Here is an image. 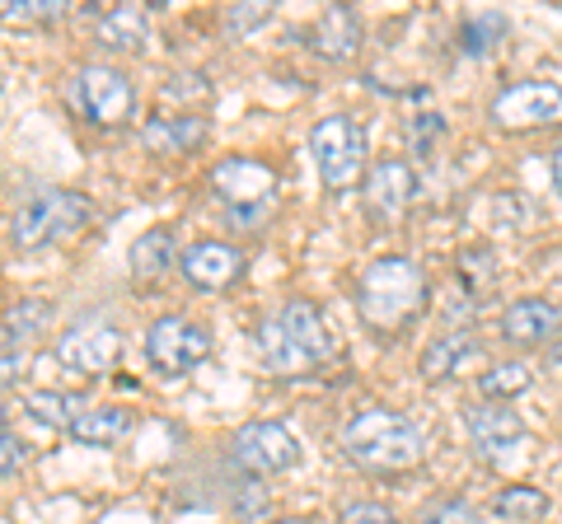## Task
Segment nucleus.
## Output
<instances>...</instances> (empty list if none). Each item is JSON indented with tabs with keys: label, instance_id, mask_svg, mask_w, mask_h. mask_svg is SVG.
<instances>
[{
	"label": "nucleus",
	"instance_id": "obj_35",
	"mask_svg": "<svg viewBox=\"0 0 562 524\" xmlns=\"http://www.w3.org/2000/svg\"><path fill=\"white\" fill-rule=\"evenodd\" d=\"M272 524H310V520H272Z\"/></svg>",
	"mask_w": 562,
	"mask_h": 524
},
{
	"label": "nucleus",
	"instance_id": "obj_11",
	"mask_svg": "<svg viewBox=\"0 0 562 524\" xmlns=\"http://www.w3.org/2000/svg\"><path fill=\"white\" fill-rule=\"evenodd\" d=\"M117 352H122V333L113 323H103V319H80L57 338V361L66 365V371H76V375L109 371V365L117 361Z\"/></svg>",
	"mask_w": 562,
	"mask_h": 524
},
{
	"label": "nucleus",
	"instance_id": "obj_2",
	"mask_svg": "<svg viewBox=\"0 0 562 524\" xmlns=\"http://www.w3.org/2000/svg\"><path fill=\"white\" fill-rule=\"evenodd\" d=\"M342 454L366 474H403L422 459V431L390 408H366L342 422Z\"/></svg>",
	"mask_w": 562,
	"mask_h": 524
},
{
	"label": "nucleus",
	"instance_id": "obj_18",
	"mask_svg": "<svg viewBox=\"0 0 562 524\" xmlns=\"http://www.w3.org/2000/svg\"><path fill=\"white\" fill-rule=\"evenodd\" d=\"M146 33H150V14L140 5H109L94 20V38L109 52H140Z\"/></svg>",
	"mask_w": 562,
	"mask_h": 524
},
{
	"label": "nucleus",
	"instance_id": "obj_12",
	"mask_svg": "<svg viewBox=\"0 0 562 524\" xmlns=\"http://www.w3.org/2000/svg\"><path fill=\"white\" fill-rule=\"evenodd\" d=\"M464 431L479 459H502L506 449L525 441V422L506 403H473L464 408Z\"/></svg>",
	"mask_w": 562,
	"mask_h": 524
},
{
	"label": "nucleus",
	"instance_id": "obj_34",
	"mask_svg": "<svg viewBox=\"0 0 562 524\" xmlns=\"http://www.w3.org/2000/svg\"><path fill=\"white\" fill-rule=\"evenodd\" d=\"M549 169H553V183H558V192H562V146L553 150V164H549Z\"/></svg>",
	"mask_w": 562,
	"mask_h": 524
},
{
	"label": "nucleus",
	"instance_id": "obj_17",
	"mask_svg": "<svg viewBox=\"0 0 562 524\" xmlns=\"http://www.w3.org/2000/svg\"><path fill=\"white\" fill-rule=\"evenodd\" d=\"M150 155H192L206 146V117H192V113H179V117H150L146 132H140Z\"/></svg>",
	"mask_w": 562,
	"mask_h": 524
},
{
	"label": "nucleus",
	"instance_id": "obj_26",
	"mask_svg": "<svg viewBox=\"0 0 562 524\" xmlns=\"http://www.w3.org/2000/svg\"><path fill=\"white\" fill-rule=\"evenodd\" d=\"M492 511L502 520H543L549 497H543L539 487H506V492H497V501H492Z\"/></svg>",
	"mask_w": 562,
	"mask_h": 524
},
{
	"label": "nucleus",
	"instance_id": "obj_33",
	"mask_svg": "<svg viewBox=\"0 0 562 524\" xmlns=\"http://www.w3.org/2000/svg\"><path fill=\"white\" fill-rule=\"evenodd\" d=\"M0 445H5V464L0 468H5V478H14L20 474V464H24V445H20V435H14L10 426H5V435H0Z\"/></svg>",
	"mask_w": 562,
	"mask_h": 524
},
{
	"label": "nucleus",
	"instance_id": "obj_16",
	"mask_svg": "<svg viewBox=\"0 0 562 524\" xmlns=\"http://www.w3.org/2000/svg\"><path fill=\"white\" fill-rule=\"evenodd\" d=\"M310 47L319 52L324 61H347L361 52V14L351 5H328L319 14V24L310 29Z\"/></svg>",
	"mask_w": 562,
	"mask_h": 524
},
{
	"label": "nucleus",
	"instance_id": "obj_13",
	"mask_svg": "<svg viewBox=\"0 0 562 524\" xmlns=\"http://www.w3.org/2000/svg\"><path fill=\"white\" fill-rule=\"evenodd\" d=\"M417 197V173L403 160H380L371 173H366L361 202L375 220H398Z\"/></svg>",
	"mask_w": 562,
	"mask_h": 524
},
{
	"label": "nucleus",
	"instance_id": "obj_15",
	"mask_svg": "<svg viewBox=\"0 0 562 524\" xmlns=\"http://www.w3.org/2000/svg\"><path fill=\"white\" fill-rule=\"evenodd\" d=\"M502 333L516 346H543L562 333V309L553 300H539V295H525L502 314Z\"/></svg>",
	"mask_w": 562,
	"mask_h": 524
},
{
	"label": "nucleus",
	"instance_id": "obj_4",
	"mask_svg": "<svg viewBox=\"0 0 562 524\" xmlns=\"http://www.w3.org/2000/svg\"><path fill=\"white\" fill-rule=\"evenodd\" d=\"M85 220H90V202H85L80 192L33 187L29 197L10 212V243L33 253V249H43V243H57L66 235H76Z\"/></svg>",
	"mask_w": 562,
	"mask_h": 524
},
{
	"label": "nucleus",
	"instance_id": "obj_32",
	"mask_svg": "<svg viewBox=\"0 0 562 524\" xmlns=\"http://www.w3.org/2000/svg\"><path fill=\"white\" fill-rule=\"evenodd\" d=\"M342 524H394V515L384 505H347Z\"/></svg>",
	"mask_w": 562,
	"mask_h": 524
},
{
	"label": "nucleus",
	"instance_id": "obj_21",
	"mask_svg": "<svg viewBox=\"0 0 562 524\" xmlns=\"http://www.w3.org/2000/svg\"><path fill=\"white\" fill-rule=\"evenodd\" d=\"M479 352H483V342L473 333H450V338L431 342L427 352H422V375H427V379H450L464 361H473Z\"/></svg>",
	"mask_w": 562,
	"mask_h": 524
},
{
	"label": "nucleus",
	"instance_id": "obj_3",
	"mask_svg": "<svg viewBox=\"0 0 562 524\" xmlns=\"http://www.w3.org/2000/svg\"><path fill=\"white\" fill-rule=\"evenodd\" d=\"M422 305H427V276L413 258H380L361 272L357 282V309L375 333H398L408 328Z\"/></svg>",
	"mask_w": 562,
	"mask_h": 524
},
{
	"label": "nucleus",
	"instance_id": "obj_8",
	"mask_svg": "<svg viewBox=\"0 0 562 524\" xmlns=\"http://www.w3.org/2000/svg\"><path fill=\"white\" fill-rule=\"evenodd\" d=\"M235 464L258 478L291 474V468L301 464V441L281 422H249L235 431Z\"/></svg>",
	"mask_w": 562,
	"mask_h": 524
},
{
	"label": "nucleus",
	"instance_id": "obj_29",
	"mask_svg": "<svg viewBox=\"0 0 562 524\" xmlns=\"http://www.w3.org/2000/svg\"><path fill=\"white\" fill-rule=\"evenodd\" d=\"M422 524H479V511H473L464 497H446L422 511Z\"/></svg>",
	"mask_w": 562,
	"mask_h": 524
},
{
	"label": "nucleus",
	"instance_id": "obj_27",
	"mask_svg": "<svg viewBox=\"0 0 562 524\" xmlns=\"http://www.w3.org/2000/svg\"><path fill=\"white\" fill-rule=\"evenodd\" d=\"M61 14H66L61 0H5L10 24H52V20H61Z\"/></svg>",
	"mask_w": 562,
	"mask_h": 524
},
{
	"label": "nucleus",
	"instance_id": "obj_30",
	"mask_svg": "<svg viewBox=\"0 0 562 524\" xmlns=\"http://www.w3.org/2000/svg\"><path fill=\"white\" fill-rule=\"evenodd\" d=\"M272 20V5L268 0H254V5H231V14H225V29L231 33H254L258 24Z\"/></svg>",
	"mask_w": 562,
	"mask_h": 524
},
{
	"label": "nucleus",
	"instance_id": "obj_19",
	"mask_svg": "<svg viewBox=\"0 0 562 524\" xmlns=\"http://www.w3.org/2000/svg\"><path fill=\"white\" fill-rule=\"evenodd\" d=\"M47 323V309L38 300H14L10 314H5V384L20 379V365H24V352L33 333Z\"/></svg>",
	"mask_w": 562,
	"mask_h": 524
},
{
	"label": "nucleus",
	"instance_id": "obj_23",
	"mask_svg": "<svg viewBox=\"0 0 562 524\" xmlns=\"http://www.w3.org/2000/svg\"><path fill=\"white\" fill-rule=\"evenodd\" d=\"M506 33H512L506 14L483 10V14H473V20L460 29V52H464V57H487L497 43H506Z\"/></svg>",
	"mask_w": 562,
	"mask_h": 524
},
{
	"label": "nucleus",
	"instance_id": "obj_22",
	"mask_svg": "<svg viewBox=\"0 0 562 524\" xmlns=\"http://www.w3.org/2000/svg\"><path fill=\"white\" fill-rule=\"evenodd\" d=\"M173 253H179V239H173V230H146L136 243H132V253H127V267L136 272V276H165L169 267H173Z\"/></svg>",
	"mask_w": 562,
	"mask_h": 524
},
{
	"label": "nucleus",
	"instance_id": "obj_1",
	"mask_svg": "<svg viewBox=\"0 0 562 524\" xmlns=\"http://www.w3.org/2000/svg\"><path fill=\"white\" fill-rule=\"evenodd\" d=\"M258 356L281 379L310 375L314 365H324L333 356V338H328L324 314L310 300H286L281 309H272L258 328Z\"/></svg>",
	"mask_w": 562,
	"mask_h": 524
},
{
	"label": "nucleus",
	"instance_id": "obj_5",
	"mask_svg": "<svg viewBox=\"0 0 562 524\" xmlns=\"http://www.w3.org/2000/svg\"><path fill=\"white\" fill-rule=\"evenodd\" d=\"M366 150H371V141H366V127L357 117H324L319 127L310 132V155H314V169H319L324 187L342 192L361 179L366 169Z\"/></svg>",
	"mask_w": 562,
	"mask_h": 524
},
{
	"label": "nucleus",
	"instance_id": "obj_10",
	"mask_svg": "<svg viewBox=\"0 0 562 524\" xmlns=\"http://www.w3.org/2000/svg\"><path fill=\"white\" fill-rule=\"evenodd\" d=\"M211 187L225 202V212H258V206H272L277 192V173L262 160H244V155H231L211 169Z\"/></svg>",
	"mask_w": 562,
	"mask_h": 524
},
{
	"label": "nucleus",
	"instance_id": "obj_6",
	"mask_svg": "<svg viewBox=\"0 0 562 524\" xmlns=\"http://www.w3.org/2000/svg\"><path fill=\"white\" fill-rule=\"evenodd\" d=\"M211 356V333L202 323L183 319V314H165L146 333V361L160 375H188Z\"/></svg>",
	"mask_w": 562,
	"mask_h": 524
},
{
	"label": "nucleus",
	"instance_id": "obj_28",
	"mask_svg": "<svg viewBox=\"0 0 562 524\" xmlns=\"http://www.w3.org/2000/svg\"><path fill=\"white\" fill-rule=\"evenodd\" d=\"M460 276L469 282V300H473V291H487L492 282H497V267H492V249H469L460 258Z\"/></svg>",
	"mask_w": 562,
	"mask_h": 524
},
{
	"label": "nucleus",
	"instance_id": "obj_20",
	"mask_svg": "<svg viewBox=\"0 0 562 524\" xmlns=\"http://www.w3.org/2000/svg\"><path fill=\"white\" fill-rule=\"evenodd\" d=\"M136 426V417L127 408H90L76 417V426H70V435H76L80 445H94V449H109L117 441H127V431Z\"/></svg>",
	"mask_w": 562,
	"mask_h": 524
},
{
	"label": "nucleus",
	"instance_id": "obj_14",
	"mask_svg": "<svg viewBox=\"0 0 562 524\" xmlns=\"http://www.w3.org/2000/svg\"><path fill=\"white\" fill-rule=\"evenodd\" d=\"M179 272L188 276V286L198 291H225L239 282L244 258L231 249V243H192V249L179 258Z\"/></svg>",
	"mask_w": 562,
	"mask_h": 524
},
{
	"label": "nucleus",
	"instance_id": "obj_24",
	"mask_svg": "<svg viewBox=\"0 0 562 524\" xmlns=\"http://www.w3.org/2000/svg\"><path fill=\"white\" fill-rule=\"evenodd\" d=\"M530 384H535L530 365L512 361V365H492V371L479 379V389H483V398H492V403H506V398H516V394L530 389Z\"/></svg>",
	"mask_w": 562,
	"mask_h": 524
},
{
	"label": "nucleus",
	"instance_id": "obj_31",
	"mask_svg": "<svg viewBox=\"0 0 562 524\" xmlns=\"http://www.w3.org/2000/svg\"><path fill=\"white\" fill-rule=\"evenodd\" d=\"M441 132H446V122L436 117V113H422V117H413V146H417L422 155H427V150L436 146V136H441Z\"/></svg>",
	"mask_w": 562,
	"mask_h": 524
},
{
	"label": "nucleus",
	"instance_id": "obj_7",
	"mask_svg": "<svg viewBox=\"0 0 562 524\" xmlns=\"http://www.w3.org/2000/svg\"><path fill=\"white\" fill-rule=\"evenodd\" d=\"M492 122L502 132H535V127H558L562 122V90L553 80H520L492 99Z\"/></svg>",
	"mask_w": 562,
	"mask_h": 524
},
{
	"label": "nucleus",
	"instance_id": "obj_25",
	"mask_svg": "<svg viewBox=\"0 0 562 524\" xmlns=\"http://www.w3.org/2000/svg\"><path fill=\"white\" fill-rule=\"evenodd\" d=\"M24 412L33 417V422H43V426H76V398L70 394H52V389H43V394H29L24 398Z\"/></svg>",
	"mask_w": 562,
	"mask_h": 524
},
{
	"label": "nucleus",
	"instance_id": "obj_9",
	"mask_svg": "<svg viewBox=\"0 0 562 524\" xmlns=\"http://www.w3.org/2000/svg\"><path fill=\"white\" fill-rule=\"evenodd\" d=\"M80 109L99 127H122L136 113V84L117 71V66H85L76 80Z\"/></svg>",
	"mask_w": 562,
	"mask_h": 524
}]
</instances>
